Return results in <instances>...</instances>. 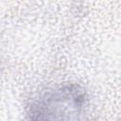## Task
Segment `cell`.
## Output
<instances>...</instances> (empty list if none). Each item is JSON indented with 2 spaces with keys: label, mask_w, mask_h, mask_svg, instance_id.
<instances>
[{
  "label": "cell",
  "mask_w": 121,
  "mask_h": 121,
  "mask_svg": "<svg viewBox=\"0 0 121 121\" xmlns=\"http://www.w3.org/2000/svg\"><path fill=\"white\" fill-rule=\"evenodd\" d=\"M89 99L78 84L69 83L47 90L34 98L28 114L32 119H79L86 112Z\"/></svg>",
  "instance_id": "cell-1"
}]
</instances>
